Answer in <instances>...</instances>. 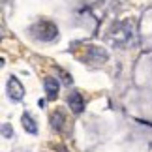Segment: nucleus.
Here are the masks:
<instances>
[{"label": "nucleus", "mask_w": 152, "mask_h": 152, "mask_svg": "<svg viewBox=\"0 0 152 152\" xmlns=\"http://www.w3.org/2000/svg\"><path fill=\"white\" fill-rule=\"evenodd\" d=\"M2 135H4L6 139H10L11 135H13V130H11L10 124H2Z\"/></svg>", "instance_id": "6e6552de"}, {"label": "nucleus", "mask_w": 152, "mask_h": 152, "mask_svg": "<svg viewBox=\"0 0 152 152\" xmlns=\"http://www.w3.org/2000/svg\"><path fill=\"white\" fill-rule=\"evenodd\" d=\"M88 60H92V62H105L107 60V53H105L102 47H90Z\"/></svg>", "instance_id": "423d86ee"}, {"label": "nucleus", "mask_w": 152, "mask_h": 152, "mask_svg": "<svg viewBox=\"0 0 152 152\" xmlns=\"http://www.w3.org/2000/svg\"><path fill=\"white\" fill-rule=\"evenodd\" d=\"M68 105H69V109H72L75 115L83 113V109H85V100H83V96H81V92L73 90L72 94L68 96Z\"/></svg>", "instance_id": "20e7f679"}, {"label": "nucleus", "mask_w": 152, "mask_h": 152, "mask_svg": "<svg viewBox=\"0 0 152 152\" xmlns=\"http://www.w3.org/2000/svg\"><path fill=\"white\" fill-rule=\"evenodd\" d=\"M8 96L13 102H21L23 98H25V86L21 85V81L17 79L15 75H11L8 79Z\"/></svg>", "instance_id": "f03ea898"}, {"label": "nucleus", "mask_w": 152, "mask_h": 152, "mask_svg": "<svg viewBox=\"0 0 152 152\" xmlns=\"http://www.w3.org/2000/svg\"><path fill=\"white\" fill-rule=\"evenodd\" d=\"M64 120H66V116H64V113H60V111H55V115L51 116V126L55 128L56 132H60V130H62V124H64Z\"/></svg>", "instance_id": "0eeeda50"}, {"label": "nucleus", "mask_w": 152, "mask_h": 152, "mask_svg": "<svg viewBox=\"0 0 152 152\" xmlns=\"http://www.w3.org/2000/svg\"><path fill=\"white\" fill-rule=\"evenodd\" d=\"M43 88H45V96L47 100H56L58 98V88H60V83H58L56 77H45L43 79Z\"/></svg>", "instance_id": "7ed1b4c3"}, {"label": "nucleus", "mask_w": 152, "mask_h": 152, "mask_svg": "<svg viewBox=\"0 0 152 152\" xmlns=\"http://www.w3.org/2000/svg\"><path fill=\"white\" fill-rule=\"evenodd\" d=\"M30 36L34 39H38V42H53L58 36V28L55 23L43 19V21H38L36 25L30 26Z\"/></svg>", "instance_id": "f257e3e1"}, {"label": "nucleus", "mask_w": 152, "mask_h": 152, "mask_svg": "<svg viewBox=\"0 0 152 152\" xmlns=\"http://www.w3.org/2000/svg\"><path fill=\"white\" fill-rule=\"evenodd\" d=\"M21 122H23V128H25V132L32 133V135H36V133H38V126H36V122H34V118H32V116L28 115V113H23Z\"/></svg>", "instance_id": "39448f33"}]
</instances>
